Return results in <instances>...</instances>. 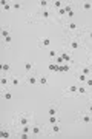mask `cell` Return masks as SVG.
Masks as SVG:
<instances>
[{
    "instance_id": "cell-25",
    "label": "cell",
    "mask_w": 92,
    "mask_h": 139,
    "mask_svg": "<svg viewBox=\"0 0 92 139\" xmlns=\"http://www.w3.org/2000/svg\"><path fill=\"white\" fill-rule=\"evenodd\" d=\"M3 97H5V99H6V101L12 99V93H11V91H5V93H3Z\"/></svg>"
},
{
    "instance_id": "cell-23",
    "label": "cell",
    "mask_w": 92,
    "mask_h": 139,
    "mask_svg": "<svg viewBox=\"0 0 92 139\" xmlns=\"http://www.w3.org/2000/svg\"><path fill=\"white\" fill-rule=\"evenodd\" d=\"M81 73L86 74V76H89L91 74V67H81Z\"/></svg>"
},
{
    "instance_id": "cell-2",
    "label": "cell",
    "mask_w": 92,
    "mask_h": 139,
    "mask_svg": "<svg viewBox=\"0 0 92 139\" xmlns=\"http://www.w3.org/2000/svg\"><path fill=\"white\" fill-rule=\"evenodd\" d=\"M29 119H31L29 114H20V116H19V127L29 124Z\"/></svg>"
},
{
    "instance_id": "cell-14",
    "label": "cell",
    "mask_w": 92,
    "mask_h": 139,
    "mask_svg": "<svg viewBox=\"0 0 92 139\" xmlns=\"http://www.w3.org/2000/svg\"><path fill=\"white\" fill-rule=\"evenodd\" d=\"M86 93H88V88H86L84 85L80 84V85H78V94H80V96H84Z\"/></svg>"
},
{
    "instance_id": "cell-24",
    "label": "cell",
    "mask_w": 92,
    "mask_h": 139,
    "mask_svg": "<svg viewBox=\"0 0 92 139\" xmlns=\"http://www.w3.org/2000/svg\"><path fill=\"white\" fill-rule=\"evenodd\" d=\"M0 84H2V87H8L9 79H8V77H2V79H0Z\"/></svg>"
},
{
    "instance_id": "cell-9",
    "label": "cell",
    "mask_w": 92,
    "mask_h": 139,
    "mask_svg": "<svg viewBox=\"0 0 92 139\" xmlns=\"http://www.w3.org/2000/svg\"><path fill=\"white\" fill-rule=\"evenodd\" d=\"M31 133H32V135H40V133H42V125H38V124L32 125V128H31Z\"/></svg>"
},
{
    "instance_id": "cell-21",
    "label": "cell",
    "mask_w": 92,
    "mask_h": 139,
    "mask_svg": "<svg viewBox=\"0 0 92 139\" xmlns=\"http://www.w3.org/2000/svg\"><path fill=\"white\" fill-rule=\"evenodd\" d=\"M38 84H42V85H48V77H46V76H40Z\"/></svg>"
},
{
    "instance_id": "cell-18",
    "label": "cell",
    "mask_w": 92,
    "mask_h": 139,
    "mask_svg": "<svg viewBox=\"0 0 92 139\" xmlns=\"http://www.w3.org/2000/svg\"><path fill=\"white\" fill-rule=\"evenodd\" d=\"M48 57H49V59H55V57H57V51L55 50H49L48 51Z\"/></svg>"
},
{
    "instance_id": "cell-27",
    "label": "cell",
    "mask_w": 92,
    "mask_h": 139,
    "mask_svg": "<svg viewBox=\"0 0 92 139\" xmlns=\"http://www.w3.org/2000/svg\"><path fill=\"white\" fill-rule=\"evenodd\" d=\"M9 70H11V65H9V63H3V65H2V71H9Z\"/></svg>"
},
{
    "instance_id": "cell-16",
    "label": "cell",
    "mask_w": 92,
    "mask_h": 139,
    "mask_svg": "<svg viewBox=\"0 0 92 139\" xmlns=\"http://www.w3.org/2000/svg\"><path fill=\"white\" fill-rule=\"evenodd\" d=\"M60 57L63 59V62H66V63L71 62V56H69L68 53H61V54H60Z\"/></svg>"
},
{
    "instance_id": "cell-17",
    "label": "cell",
    "mask_w": 92,
    "mask_h": 139,
    "mask_svg": "<svg viewBox=\"0 0 92 139\" xmlns=\"http://www.w3.org/2000/svg\"><path fill=\"white\" fill-rule=\"evenodd\" d=\"M40 16H42V19H49V17H51V13H49L48 9H43Z\"/></svg>"
},
{
    "instance_id": "cell-13",
    "label": "cell",
    "mask_w": 92,
    "mask_h": 139,
    "mask_svg": "<svg viewBox=\"0 0 92 139\" xmlns=\"http://www.w3.org/2000/svg\"><path fill=\"white\" fill-rule=\"evenodd\" d=\"M2 8H3V11H6V13H8V11H11V9H12V5L3 0V2H2Z\"/></svg>"
},
{
    "instance_id": "cell-38",
    "label": "cell",
    "mask_w": 92,
    "mask_h": 139,
    "mask_svg": "<svg viewBox=\"0 0 92 139\" xmlns=\"http://www.w3.org/2000/svg\"><path fill=\"white\" fill-rule=\"evenodd\" d=\"M57 62H58L60 65H61V63H63V59H61V57H57Z\"/></svg>"
},
{
    "instance_id": "cell-20",
    "label": "cell",
    "mask_w": 92,
    "mask_h": 139,
    "mask_svg": "<svg viewBox=\"0 0 92 139\" xmlns=\"http://www.w3.org/2000/svg\"><path fill=\"white\" fill-rule=\"evenodd\" d=\"M83 9H84V11H91V9H92V3H91V2H84V3H83Z\"/></svg>"
},
{
    "instance_id": "cell-40",
    "label": "cell",
    "mask_w": 92,
    "mask_h": 139,
    "mask_svg": "<svg viewBox=\"0 0 92 139\" xmlns=\"http://www.w3.org/2000/svg\"><path fill=\"white\" fill-rule=\"evenodd\" d=\"M89 60H91V62H92V54H89Z\"/></svg>"
},
{
    "instance_id": "cell-30",
    "label": "cell",
    "mask_w": 92,
    "mask_h": 139,
    "mask_svg": "<svg viewBox=\"0 0 92 139\" xmlns=\"http://www.w3.org/2000/svg\"><path fill=\"white\" fill-rule=\"evenodd\" d=\"M69 70H71V65H69V63H66V65H61V71H65V73H68Z\"/></svg>"
},
{
    "instance_id": "cell-33",
    "label": "cell",
    "mask_w": 92,
    "mask_h": 139,
    "mask_svg": "<svg viewBox=\"0 0 92 139\" xmlns=\"http://www.w3.org/2000/svg\"><path fill=\"white\" fill-rule=\"evenodd\" d=\"M40 6H42L43 9H46V6H48V2H46V0H42V2H40Z\"/></svg>"
},
{
    "instance_id": "cell-5",
    "label": "cell",
    "mask_w": 92,
    "mask_h": 139,
    "mask_svg": "<svg viewBox=\"0 0 92 139\" xmlns=\"http://www.w3.org/2000/svg\"><path fill=\"white\" fill-rule=\"evenodd\" d=\"M57 113H58V105H57V104L49 105V108H48V114H49V116H57Z\"/></svg>"
},
{
    "instance_id": "cell-6",
    "label": "cell",
    "mask_w": 92,
    "mask_h": 139,
    "mask_svg": "<svg viewBox=\"0 0 92 139\" xmlns=\"http://www.w3.org/2000/svg\"><path fill=\"white\" fill-rule=\"evenodd\" d=\"M69 48L74 50V51H75V50H80V48H81V42H80V40H72V42L69 43Z\"/></svg>"
},
{
    "instance_id": "cell-34",
    "label": "cell",
    "mask_w": 92,
    "mask_h": 139,
    "mask_svg": "<svg viewBox=\"0 0 92 139\" xmlns=\"http://www.w3.org/2000/svg\"><path fill=\"white\" fill-rule=\"evenodd\" d=\"M66 14H68V17H69V19H72V17L75 16V13H74V9H71V11H69V13H66Z\"/></svg>"
},
{
    "instance_id": "cell-15",
    "label": "cell",
    "mask_w": 92,
    "mask_h": 139,
    "mask_svg": "<svg viewBox=\"0 0 92 139\" xmlns=\"http://www.w3.org/2000/svg\"><path fill=\"white\" fill-rule=\"evenodd\" d=\"M68 30H71V31H78V26H77L74 22H68Z\"/></svg>"
},
{
    "instance_id": "cell-4",
    "label": "cell",
    "mask_w": 92,
    "mask_h": 139,
    "mask_svg": "<svg viewBox=\"0 0 92 139\" xmlns=\"http://www.w3.org/2000/svg\"><path fill=\"white\" fill-rule=\"evenodd\" d=\"M49 45H51V39L49 37H43V39L38 40V46H40V48H48Z\"/></svg>"
},
{
    "instance_id": "cell-39",
    "label": "cell",
    "mask_w": 92,
    "mask_h": 139,
    "mask_svg": "<svg viewBox=\"0 0 92 139\" xmlns=\"http://www.w3.org/2000/svg\"><path fill=\"white\" fill-rule=\"evenodd\" d=\"M89 37L92 39V30H89Z\"/></svg>"
},
{
    "instance_id": "cell-32",
    "label": "cell",
    "mask_w": 92,
    "mask_h": 139,
    "mask_svg": "<svg viewBox=\"0 0 92 139\" xmlns=\"http://www.w3.org/2000/svg\"><path fill=\"white\" fill-rule=\"evenodd\" d=\"M65 14H66V9H65V8H60V9H58V16H60V17H65Z\"/></svg>"
},
{
    "instance_id": "cell-31",
    "label": "cell",
    "mask_w": 92,
    "mask_h": 139,
    "mask_svg": "<svg viewBox=\"0 0 92 139\" xmlns=\"http://www.w3.org/2000/svg\"><path fill=\"white\" fill-rule=\"evenodd\" d=\"M3 40H5V45H9L11 42H12V37H11V36H8V37H5Z\"/></svg>"
},
{
    "instance_id": "cell-35",
    "label": "cell",
    "mask_w": 92,
    "mask_h": 139,
    "mask_svg": "<svg viewBox=\"0 0 92 139\" xmlns=\"http://www.w3.org/2000/svg\"><path fill=\"white\" fill-rule=\"evenodd\" d=\"M54 8H61V2H58V0H57V2H54Z\"/></svg>"
},
{
    "instance_id": "cell-11",
    "label": "cell",
    "mask_w": 92,
    "mask_h": 139,
    "mask_svg": "<svg viewBox=\"0 0 92 139\" xmlns=\"http://www.w3.org/2000/svg\"><path fill=\"white\" fill-rule=\"evenodd\" d=\"M77 80L80 84H86V80H88V76H86V74H83V73H80L78 76H77Z\"/></svg>"
},
{
    "instance_id": "cell-29",
    "label": "cell",
    "mask_w": 92,
    "mask_h": 139,
    "mask_svg": "<svg viewBox=\"0 0 92 139\" xmlns=\"http://www.w3.org/2000/svg\"><path fill=\"white\" fill-rule=\"evenodd\" d=\"M51 131H52V133H58V131H60V125H58V124H54V125H52V130H51Z\"/></svg>"
},
{
    "instance_id": "cell-10",
    "label": "cell",
    "mask_w": 92,
    "mask_h": 139,
    "mask_svg": "<svg viewBox=\"0 0 92 139\" xmlns=\"http://www.w3.org/2000/svg\"><path fill=\"white\" fill-rule=\"evenodd\" d=\"M26 82H28V85H35V84H38V79L35 76H28Z\"/></svg>"
},
{
    "instance_id": "cell-1",
    "label": "cell",
    "mask_w": 92,
    "mask_h": 139,
    "mask_svg": "<svg viewBox=\"0 0 92 139\" xmlns=\"http://www.w3.org/2000/svg\"><path fill=\"white\" fill-rule=\"evenodd\" d=\"M78 94V85H71L63 91V96L68 97V96H77Z\"/></svg>"
},
{
    "instance_id": "cell-7",
    "label": "cell",
    "mask_w": 92,
    "mask_h": 139,
    "mask_svg": "<svg viewBox=\"0 0 92 139\" xmlns=\"http://www.w3.org/2000/svg\"><path fill=\"white\" fill-rule=\"evenodd\" d=\"M9 84L12 85V87H19V84H20V77H19V76H11V77H9Z\"/></svg>"
},
{
    "instance_id": "cell-22",
    "label": "cell",
    "mask_w": 92,
    "mask_h": 139,
    "mask_svg": "<svg viewBox=\"0 0 92 139\" xmlns=\"http://www.w3.org/2000/svg\"><path fill=\"white\" fill-rule=\"evenodd\" d=\"M0 136H2L3 139H8V138L11 136V133H9L8 130H2V133H0Z\"/></svg>"
},
{
    "instance_id": "cell-28",
    "label": "cell",
    "mask_w": 92,
    "mask_h": 139,
    "mask_svg": "<svg viewBox=\"0 0 92 139\" xmlns=\"http://www.w3.org/2000/svg\"><path fill=\"white\" fill-rule=\"evenodd\" d=\"M12 8H14V9H17V11H20V9H22V3H20V2L12 3Z\"/></svg>"
},
{
    "instance_id": "cell-37",
    "label": "cell",
    "mask_w": 92,
    "mask_h": 139,
    "mask_svg": "<svg viewBox=\"0 0 92 139\" xmlns=\"http://www.w3.org/2000/svg\"><path fill=\"white\" fill-rule=\"evenodd\" d=\"M88 111L92 113V102H89V105H88Z\"/></svg>"
},
{
    "instance_id": "cell-8",
    "label": "cell",
    "mask_w": 92,
    "mask_h": 139,
    "mask_svg": "<svg viewBox=\"0 0 92 139\" xmlns=\"http://www.w3.org/2000/svg\"><path fill=\"white\" fill-rule=\"evenodd\" d=\"M23 68H25L26 73L32 71V70H34V62H25V63H23Z\"/></svg>"
},
{
    "instance_id": "cell-19",
    "label": "cell",
    "mask_w": 92,
    "mask_h": 139,
    "mask_svg": "<svg viewBox=\"0 0 92 139\" xmlns=\"http://www.w3.org/2000/svg\"><path fill=\"white\" fill-rule=\"evenodd\" d=\"M57 121H58V118H57V116H49L48 122H49L51 125H54V124H57Z\"/></svg>"
},
{
    "instance_id": "cell-26",
    "label": "cell",
    "mask_w": 92,
    "mask_h": 139,
    "mask_svg": "<svg viewBox=\"0 0 92 139\" xmlns=\"http://www.w3.org/2000/svg\"><path fill=\"white\" fill-rule=\"evenodd\" d=\"M8 36H11V34H9V28H5V30L2 31V37L5 39V37H8Z\"/></svg>"
},
{
    "instance_id": "cell-3",
    "label": "cell",
    "mask_w": 92,
    "mask_h": 139,
    "mask_svg": "<svg viewBox=\"0 0 92 139\" xmlns=\"http://www.w3.org/2000/svg\"><path fill=\"white\" fill-rule=\"evenodd\" d=\"M78 119L81 121L83 124H92V116H91V114H84V113H80V114H78Z\"/></svg>"
},
{
    "instance_id": "cell-36",
    "label": "cell",
    "mask_w": 92,
    "mask_h": 139,
    "mask_svg": "<svg viewBox=\"0 0 92 139\" xmlns=\"http://www.w3.org/2000/svg\"><path fill=\"white\" fill-rule=\"evenodd\" d=\"M86 87H89V88H92V79H88V80H86Z\"/></svg>"
},
{
    "instance_id": "cell-12",
    "label": "cell",
    "mask_w": 92,
    "mask_h": 139,
    "mask_svg": "<svg viewBox=\"0 0 92 139\" xmlns=\"http://www.w3.org/2000/svg\"><path fill=\"white\" fill-rule=\"evenodd\" d=\"M31 128H32L31 124H26V125H22L20 127V131L22 133H31Z\"/></svg>"
}]
</instances>
